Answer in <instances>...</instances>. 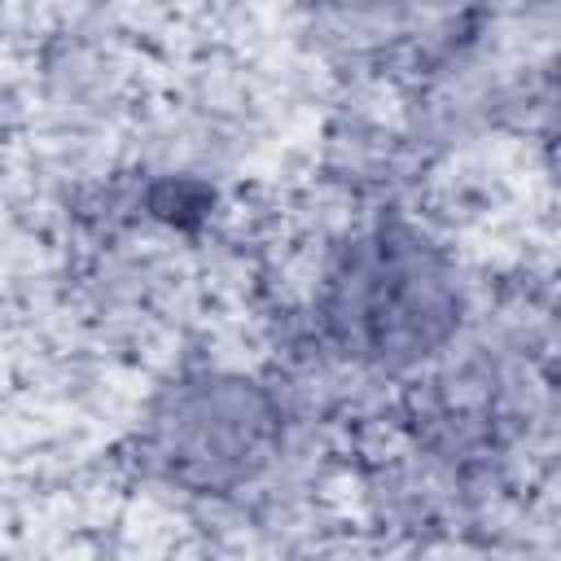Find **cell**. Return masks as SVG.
<instances>
[{
	"instance_id": "cell-2",
	"label": "cell",
	"mask_w": 561,
	"mask_h": 561,
	"mask_svg": "<svg viewBox=\"0 0 561 561\" xmlns=\"http://www.w3.org/2000/svg\"><path fill=\"white\" fill-rule=\"evenodd\" d=\"M145 443L167 478L193 491H232L276 456L280 412L254 381L202 373L153 403Z\"/></svg>"
},
{
	"instance_id": "cell-1",
	"label": "cell",
	"mask_w": 561,
	"mask_h": 561,
	"mask_svg": "<svg viewBox=\"0 0 561 561\" xmlns=\"http://www.w3.org/2000/svg\"><path fill=\"white\" fill-rule=\"evenodd\" d=\"M320 320L346 359L408 368L443 351L460 329V285L416 228L377 224L329 267Z\"/></svg>"
}]
</instances>
